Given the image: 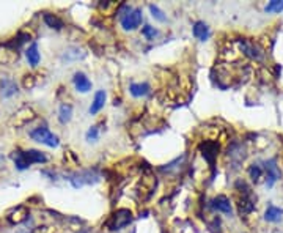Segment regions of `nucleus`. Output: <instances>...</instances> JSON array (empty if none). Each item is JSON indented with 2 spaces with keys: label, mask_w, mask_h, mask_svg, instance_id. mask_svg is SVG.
<instances>
[{
  "label": "nucleus",
  "mask_w": 283,
  "mask_h": 233,
  "mask_svg": "<svg viewBox=\"0 0 283 233\" xmlns=\"http://www.w3.org/2000/svg\"><path fill=\"white\" fill-rule=\"evenodd\" d=\"M235 191L239 195V213L243 216L250 214L255 210V203H256V195L252 192V189L248 187V185L243 180H238L235 185Z\"/></svg>",
  "instance_id": "nucleus-1"
},
{
  "label": "nucleus",
  "mask_w": 283,
  "mask_h": 233,
  "mask_svg": "<svg viewBox=\"0 0 283 233\" xmlns=\"http://www.w3.org/2000/svg\"><path fill=\"white\" fill-rule=\"evenodd\" d=\"M44 162H47V156L38 150H25L14 154V166L18 170L29 169L32 164H44Z\"/></svg>",
  "instance_id": "nucleus-2"
},
{
  "label": "nucleus",
  "mask_w": 283,
  "mask_h": 233,
  "mask_svg": "<svg viewBox=\"0 0 283 233\" xmlns=\"http://www.w3.org/2000/svg\"><path fill=\"white\" fill-rule=\"evenodd\" d=\"M99 180H101V175L96 169H85L81 172H73V174L68 175V181H70L73 187L76 189H81L88 185H96Z\"/></svg>",
  "instance_id": "nucleus-3"
},
{
  "label": "nucleus",
  "mask_w": 283,
  "mask_h": 233,
  "mask_svg": "<svg viewBox=\"0 0 283 233\" xmlns=\"http://www.w3.org/2000/svg\"><path fill=\"white\" fill-rule=\"evenodd\" d=\"M132 222V213L127 208H118L117 211L112 213V216L109 218V221L106 222V227L112 232L121 230L124 227H127Z\"/></svg>",
  "instance_id": "nucleus-4"
},
{
  "label": "nucleus",
  "mask_w": 283,
  "mask_h": 233,
  "mask_svg": "<svg viewBox=\"0 0 283 233\" xmlns=\"http://www.w3.org/2000/svg\"><path fill=\"white\" fill-rule=\"evenodd\" d=\"M30 137L35 142H40V143L46 145V146H50V148H57V146L60 145L58 137L54 133H50L46 126H40L37 129H33V131H30Z\"/></svg>",
  "instance_id": "nucleus-5"
},
{
  "label": "nucleus",
  "mask_w": 283,
  "mask_h": 233,
  "mask_svg": "<svg viewBox=\"0 0 283 233\" xmlns=\"http://www.w3.org/2000/svg\"><path fill=\"white\" fill-rule=\"evenodd\" d=\"M143 21V13L140 8H134L129 10L126 14L121 16V27L124 30H135L140 27V24Z\"/></svg>",
  "instance_id": "nucleus-6"
},
{
  "label": "nucleus",
  "mask_w": 283,
  "mask_h": 233,
  "mask_svg": "<svg viewBox=\"0 0 283 233\" xmlns=\"http://www.w3.org/2000/svg\"><path fill=\"white\" fill-rule=\"evenodd\" d=\"M239 47H241L244 55L255 60V62H263V60H264L263 49L258 45H255V43L250 41V40H239Z\"/></svg>",
  "instance_id": "nucleus-7"
},
{
  "label": "nucleus",
  "mask_w": 283,
  "mask_h": 233,
  "mask_svg": "<svg viewBox=\"0 0 283 233\" xmlns=\"http://www.w3.org/2000/svg\"><path fill=\"white\" fill-rule=\"evenodd\" d=\"M219 143L216 140H204L202 145H200V151L203 154V158L208 161V164L212 167L214 170V164H216V158L219 154Z\"/></svg>",
  "instance_id": "nucleus-8"
},
{
  "label": "nucleus",
  "mask_w": 283,
  "mask_h": 233,
  "mask_svg": "<svg viewBox=\"0 0 283 233\" xmlns=\"http://www.w3.org/2000/svg\"><path fill=\"white\" fill-rule=\"evenodd\" d=\"M264 172H266V175H268V178H266V187H272L274 185L277 183V181L280 180L282 177V172L277 166V161L276 159H268L264 162Z\"/></svg>",
  "instance_id": "nucleus-9"
},
{
  "label": "nucleus",
  "mask_w": 283,
  "mask_h": 233,
  "mask_svg": "<svg viewBox=\"0 0 283 233\" xmlns=\"http://www.w3.org/2000/svg\"><path fill=\"white\" fill-rule=\"evenodd\" d=\"M212 210H216L219 213H224L227 216H233V206H231V202L227 195H217L212 198L211 202Z\"/></svg>",
  "instance_id": "nucleus-10"
},
{
  "label": "nucleus",
  "mask_w": 283,
  "mask_h": 233,
  "mask_svg": "<svg viewBox=\"0 0 283 233\" xmlns=\"http://www.w3.org/2000/svg\"><path fill=\"white\" fill-rule=\"evenodd\" d=\"M16 93H18V84H16V81L11 79V77H2V81H0V96L8 99L13 98Z\"/></svg>",
  "instance_id": "nucleus-11"
},
{
  "label": "nucleus",
  "mask_w": 283,
  "mask_h": 233,
  "mask_svg": "<svg viewBox=\"0 0 283 233\" xmlns=\"http://www.w3.org/2000/svg\"><path fill=\"white\" fill-rule=\"evenodd\" d=\"M85 55H87V52L79 46H70L66 47L65 52L62 54V60L63 62H77V60L85 58Z\"/></svg>",
  "instance_id": "nucleus-12"
},
{
  "label": "nucleus",
  "mask_w": 283,
  "mask_h": 233,
  "mask_svg": "<svg viewBox=\"0 0 283 233\" xmlns=\"http://www.w3.org/2000/svg\"><path fill=\"white\" fill-rule=\"evenodd\" d=\"M73 84H74L76 90L81 92V93H88L91 90V81L83 73H81V71L74 74Z\"/></svg>",
  "instance_id": "nucleus-13"
},
{
  "label": "nucleus",
  "mask_w": 283,
  "mask_h": 233,
  "mask_svg": "<svg viewBox=\"0 0 283 233\" xmlns=\"http://www.w3.org/2000/svg\"><path fill=\"white\" fill-rule=\"evenodd\" d=\"M106 98H107V93L104 90H98L94 93V98H93V102L88 109V112L91 115H96L99 112L104 109V104H106Z\"/></svg>",
  "instance_id": "nucleus-14"
},
{
  "label": "nucleus",
  "mask_w": 283,
  "mask_h": 233,
  "mask_svg": "<svg viewBox=\"0 0 283 233\" xmlns=\"http://www.w3.org/2000/svg\"><path fill=\"white\" fill-rule=\"evenodd\" d=\"M29 219V210L25 208V206H18V208H14L10 214H8V221L11 224H22Z\"/></svg>",
  "instance_id": "nucleus-15"
},
{
  "label": "nucleus",
  "mask_w": 283,
  "mask_h": 233,
  "mask_svg": "<svg viewBox=\"0 0 283 233\" xmlns=\"http://www.w3.org/2000/svg\"><path fill=\"white\" fill-rule=\"evenodd\" d=\"M192 33L197 40L200 41H206L209 38V27L203 21H197L192 27Z\"/></svg>",
  "instance_id": "nucleus-16"
},
{
  "label": "nucleus",
  "mask_w": 283,
  "mask_h": 233,
  "mask_svg": "<svg viewBox=\"0 0 283 233\" xmlns=\"http://www.w3.org/2000/svg\"><path fill=\"white\" fill-rule=\"evenodd\" d=\"M151 92V87L147 82H139V84H131L129 85V93L134 98H142L147 96V94Z\"/></svg>",
  "instance_id": "nucleus-17"
},
{
  "label": "nucleus",
  "mask_w": 283,
  "mask_h": 233,
  "mask_svg": "<svg viewBox=\"0 0 283 233\" xmlns=\"http://www.w3.org/2000/svg\"><path fill=\"white\" fill-rule=\"evenodd\" d=\"M42 19H44L46 25L49 29H54V30H62L65 27V22L63 19H60L57 14H52V13H44L42 16Z\"/></svg>",
  "instance_id": "nucleus-18"
},
{
  "label": "nucleus",
  "mask_w": 283,
  "mask_h": 233,
  "mask_svg": "<svg viewBox=\"0 0 283 233\" xmlns=\"http://www.w3.org/2000/svg\"><path fill=\"white\" fill-rule=\"evenodd\" d=\"M283 216V208H279L276 205H269L264 211V219L268 222H279Z\"/></svg>",
  "instance_id": "nucleus-19"
},
{
  "label": "nucleus",
  "mask_w": 283,
  "mask_h": 233,
  "mask_svg": "<svg viewBox=\"0 0 283 233\" xmlns=\"http://www.w3.org/2000/svg\"><path fill=\"white\" fill-rule=\"evenodd\" d=\"M25 57H27V62L32 66H37L40 63L41 55L38 52V45H37V43H32V45L29 46V49L25 50Z\"/></svg>",
  "instance_id": "nucleus-20"
},
{
  "label": "nucleus",
  "mask_w": 283,
  "mask_h": 233,
  "mask_svg": "<svg viewBox=\"0 0 283 233\" xmlns=\"http://www.w3.org/2000/svg\"><path fill=\"white\" fill-rule=\"evenodd\" d=\"M71 118H73V106L65 102V104H62L58 109V120L62 125H66V123H70Z\"/></svg>",
  "instance_id": "nucleus-21"
},
{
  "label": "nucleus",
  "mask_w": 283,
  "mask_h": 233,
  "mask_svg": "<svg viewBox=\"0 0 283 233\" xmlns=\"http://www.w3.org/2000/svg\"><path fill=\"white\" fill-rule=\"evenodd\" d=\"M263 174H264V169L260 164H252V166L248 167V175H250L252 181H255V183L263 177Z\"/></svg>",
  "instance_id": "nucleus-22"
},
{
  "label": "nucleus",
  "mask_w": 283,
  "mask_h": 233,
  "mask_svg": "<svg viewBox=\"0 0 283 233\" xmlns=\"http://www.w3.org/2000/svg\"><path fill=\"white\" fill-rule=\"evenodd\" d=\"M266 13H280L283 11V0H272L264 8Z\"/></svg>",
  "instance_id": "nucleus-23"
},
{
  "label": "nucleus",
  "mask_w": 283,
  "mask_h": 233,
  "mask_svg": "<svg viewBox=\"0 0 283 233\" xmlns=\"http://www.w3.org/2000/svg\"><path fill=\"white\" fill-rule=\"evenodd\" d=\"M148 8H150V11H151V16L156 21H159V22H165L167 21V16L164 14V11L159 10L158 5H150Z\"/></svg>",
  "instance_id": "nucleus-24"
},
{
  "label": "nucleus",
  "mask_w": 283,
  "mask_h": 233,
  "mask_svg": "<svg viewBox=\"0 0 283 233\" xmlns=\"http://www.w3.org/2000/svg\"><path fill=\"white\" fill-rule=\"evenodd\" d=\"M85 139H87L88 142H96L99 139V126H90V129L87 131V134H85Z\"/></svg>",
  "instance_id": "nucleus-25"
},
{
  "label": "nucleus",
  "mask_w": 283,
  "mask_h": 233,
  "mask_svg": "<svg viewBox=\"0 0 283 233\" xmlns=\"http://www.w3.org/2000/svg\"><path fill=\"white\" fill-rule=\"evenodd\" d=\"M142 35L147 40H154V37L158 35V30L151 27V25H145V27L142 29Z\"/></svg>",
  "instance_id": "nucleus-26"
},
{
  "label": "nucleus",
  "mask_w": 283,
  "mask_h": 233,
  "mask_svg": "<svg viewBox=\"0 0 283 233\" xmlns=\"http://www.w3.org/2000/svg\"><path fill=\"white\" fill-rule=\"evenodd\" d=\"M77 233H88V230H87V229H81Z\"/></svg>",
  "instance_id": "nucleus-27"
}]
</instances>
